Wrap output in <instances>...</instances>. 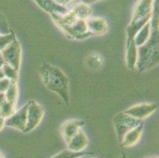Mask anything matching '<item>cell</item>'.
I'll return each instance as SVG.
<instances>
[{"instance_id": "obj_26", "label": "cell", "mask_w": 159, "mask_h": 158, "mask_svg": "<svg viewBox=\"0 0 159 158\" xmlns=\"http://www.w3.org/2000/svg\"><path fill=\"white\" fill-rule=\"evenodd\" d=\"M6 101V95L5 93H0V107L2 106L4 101Z\"/></svg>"}, {"instance_id": "obj_36", "label": "cell", "mask_w": 159, "mask_h": 158, "mask_svg": "<svg viewBox=\"0 0 159 158\" xmlns=\"http://www.w3.org/2000/svg\"><path fill=\"white\" fill-rule=\"evenodd\" d=\"M150 158H158V156H154V157H150Z\"/></svg>"}, {"instance_id": "obj_5", "label": "cell", "mask_w": 159, "mask_h": 158, "mask_svg": "<svg viewBox=\"0 0 159 158\" xmlns=\"http://www.w3.org/2000/svg\"><path fill=\"white\" fill-rule=\"evenodd\" d=\"M5 63L9 64L17 70H19L21 61V44L16 39L14 42L7 46L1 52Z\"/></svg>"}, {"instance_id": "obj_8", "label": "cell", "mask_w": 159, "mask_h": 158, "mask_svg": "<svg viewBox=\"0 0 159 158\" xmlns=\"http://www.w3.org/2000/svg\"><path fill=\"white\" fill-rule=\"evenodd\" d=\"M157 108V105L155 104H140L131 107L124 112L133 118L143 120L154 113Z\"/></svg>"}, {"instance_id": "obj_32", "label": "cell", "mask_w": 159, "mask_h": 158, "mask_svg": "<svg viewBox=\"0 0 159 158\" xmlns=\"http://www.w3.org/2000/svg\"><path fill=\"white\" fill-rule=\"evenodd\" d=\"M4 78H5V75H4L3 71H2V68H0V80Z\"/></svg>"}, {"instance_id": "obj_22", "label": "cell", "mask_w": 159, "mask_h": 158, "mask_svg": "<svg viewBox=\"0 0 159 158\" xmlns=\"http://www.w3.org/2000/svg\"><path fill=\"white\" fill-rule=\"evenodd\" d=\"M2 71H3L4 73V75H5V78H8L10 80H18V77H19L18 71H19V70H17L14 69V67L10 66L9 64H7V63H5V64L2 66Z\"/></svg>"}, {"instance_id": "obj_14", "label": "cell", "mask_w": 159, "mask_h": 158, "mask_svg": "<svg viewBox=\"0 0 159 158\" xmlns=\"http://www.w3.org/2000/svg\"><path fill=\"white\" fill-rule=\"evenodd\" d=\"M138 56V47L134 40L127 41L126 43V63L130 70L135 69Z\"/></svg>"}, {"instance_id": "obj_6", "label": "cell", "mask_w": 159, "mask_h": 158, "mask_svg": "<svg viewBox=\"0 0 159 158\" xmlns=\"http://www.w3.org/2000/svg\"><path fill=\"white\" fill-rule=\"evenodd\" d=\"M59 27L68 37L76 40H83L92 36V33L88 31L85 20L78 19L71 24L60 25Z\"/></svg>"}, {"instance_id": "obj_9", "label": "cell", "mask_w": 159, "mask_h": 158, "mask_svg": "<svg viewBox=\"0 0 159 158\" xmlns=\"http://www.w3.org/2000/svg\"><path fill=\"white\" fill-rule=\"evenodd\" d=\"M154 1V0H139L135 8L131 22L144 18H150L152 15Z\"/></svg>"}, {"instance_id": "obj_35", "label": "cell", "mask_w": 159, "mask_h": 158, "mask_svg": "<svg viewBox=\"0 0 159 158\" xmlns=\"http://www.w3.org/2000/svg\"><path fill=\"white\" fill-rule=\"evenodd\" d=\"M71 1H73V0H66V4L69 3V2H71Z\"/></svg>"}, {"instance_id": "obj_31", "label": "cell", "mask_w": 159, "mask_h": 158, "mask_svg": "<svg viewBox=\"0 0 159 158\" xmlns=\"http://www.w3.org/2000/svg\"><path fill=\"white\" fill-rule=\"evenodd\" d=\"M5 64V61H4L3 58H2V54H1V52H0V68H2V66Z\"/></svg>"}, {"instance_id": "obj_25", "label": "cell", "mask_w": 159, "mask_h": 158, "mask_svg": "<svg viewBox=\"0 0 159 158\" xmlns=\"http://www.w3.org/2000/svg\"><path fill=\"white\" fill-rule=\"evenodd\" d=\"M10 79L7 78H4L0 80V93H5L7 90L10 84H11Z\"/></svg>"}, {"instance_id": "obj_4", "label": "cell", "mask_w": 159, "mask_h": 158, "mask_svg": "<svg viewBox=\"0 0 159 158\" xmlns=\"http://www.w3.org/2000/svg\"><path fill=\"white\" fill-rule=\"evenodd\" d=\"M44 110L38 103L30 101L27 108V121L24 133H29L40 124L44 117Z\"/></svg>"}, {"instance_id": "obj_34", "label": "cell", "mask_w": 159, "mask_h": 158, "mask_svg": "<svg viewBox=\"0 0 159 158\" xmlns=\"http://www.w3.org/2000/svg\"><path fill=\"white\" fill-rule=\"evenodd\" d=\"M120 158H127V157H126V155H125V154H123L122 156H121V157H120Z\"/></svg>"}, {"instance_id": "obj_29", "label": "cell", "mask_w": 159, "mask_h": 158, "mask_svg": "<svg viewBox=\"0 0 159 158\" xmlns=\"http://www.w3.org/2000/svg\"><path fill=\"white\" fill-rule=\"evenodd\" d=\"M34 2H35L37 4H38L39 7H41L43 10H44V4H43L42 0H34Z\"/></svg>"}, {"instance_id": "obj_3", "label": "cell", "mask_w": 159, "mask_h": 158, "mask_svg": "<svg viewBox=\"0 0 159 158\" xmlns=\"http://www.w3.org/2000/svg\"><path fill=\"white\" fill-rule=\"evenodd\" d=\"M113 124L118 142L119 143H121L124 135L128 131L143 124V120L133 118V117L127 115L126 113L120 112L116 115L113 118Z\"/></svg>"}, {"instance_id": "obj_12", "label": "cell", "mask_w": 159, "mask_h": 158, "mask_svg": "<svg viewBox=\"0 0 159 158\" xmlns=\"http://www.w3.org/2000/svg\"><path fill=\"white\" fill-rule=\"evenodd\" d=\"M88 31L92 35H103L108 31V25L102 17H91L86 20Z\"/></svg>"}, {"instance_id": "obj_15", "label": "cell", "mask_w": 159, "mask_h": 158, "mask_svg": "<svg viewBox=\"0 0 159 158\" xmlns=\"http://www.w3.org/2000/svg\"><path fill=\"white\" fill-rule=\"evenodd\" d=\"M71 11L74 13L77 19L85 20V21L89 18L93 13L92 9L89 7V5L85 3H78L77 5L75 6Z\"/></svg>"}, {"instance_id": "obj_7", "label": "cell", "mask_w": 159, "mask_h": 158, "mask_svg": "<svg viewBox=\"0 0 159 158\" xmlns=\"http://www.w3.org/2000/svg\"><path fill=\"white\" fill-rule=\"evenodd\" d=\"M27 108L28 103L21 107L18 111H16L11 116L5 120V126L13 127L24 132L27 121Z\"/></svg>"}, {"instance_id": "obj_17", "label": "cell", "mask_w": 159, "mask_h": 158, "mask_svg": "<svg viewBox=\"0 0 159 158\" xmlns=\"http://www.w3.org/2000/svg\"><path fill=\"white\" fill-rule=\"evenodd\" d=\"M150 35V21L147 22L145 25L135 35L134 41H135V45L137 47H140L143 44L146 43L148 40Z\"/></svg>"}, {"instance_id": "obj_1", "label": "cell", "mask_w": 159, "mask_h": 158, "mask_svg": "<svg viewBox=\"0 0 159 158\" xmlns=\"http://www.w3.org/2000/svg\"><path fill=\"white\" fill-rule=\"evenodd\" d=\"M43 82L49 90L57 94L68 106L70 104L69 79L59 67L44 63L39 68Z\"/></svg>"}, {"instance_id": "obj_13", "label": "cell", "mask_w": 159, "mask_h": 158, "mask_svg": "<svg viewBox=\"0 0 159 158\" xmlns=\"http://www.w3.org/2000/svg\"><path fill=\"white\" fill-rule=\"evenodd\" d=\"M143 132V123L128 131L124 135L120 144L124 147H131L132 146H135L139 141Z\"/></svg>"}, {"instance_id": "obj_30", "label": "cell", "mask_w": 159, "mask_h": 158, "mask_svg": "<svg viewBox=\"0 0 159 158\" xmlns=\"http://www.w3.org/2000/svg\"><path fill=\"white\" fill-rule=\"evenodd\" d=\"M56 3L60 4V5H64V4H66V0H53Z\"/></svg>"}, {"instance_id": "obj_11", "label": "cell", "mask_w": 159, "mask_h": 158, "mask_svg": "<svg viewBox=\"0 0 159 158\" xmlns=\"http://www.w3.org/2000/svg\"><path fill=\"white\" fill-rule=\"evenodd\" d=\"M89 140L82 130H79L67 143L68 150L72 152H82L87 147Z\"/></svg>"}, {"instance_id": "obj_24", "label": "cell", "mask_w": 159, "mask_h": 158, "mask_svg": "<svg viewBox=\"0 0 159 158\" xmlns=\"http://www.w3.org/2000/svg\"><path fill=\"white\" fill-rule=\"evenodd\" d=\"M11 29L5 17L0 13V34H8Z\"/></svg>"}, {"instance_id": "obj_37", "label": "cell", "mask_w": 159, "mask_h": 158, "mask_svg": "<svg viewBox=\"0 0 159 158\" xmlns=\"http://www.w3.org/2000/svg\"><path fill=\"white\" fill-rule=\"evenodd\" d=\"M79 158H81V157H79Z\"/></svg>"}, {"instance_id": "obj_28", "label": "cell", "mask_w": 159, "mask_h": 158, "mask_svg": "<svg viewBox=\"0 0 159 158\" xmlns=\"http://www.w3.org/2000/svg\"><path fill=\"white\" fill-rule=\"evenodd\" d=\"M98 1H101V0H82V3H85L86 5H89V4L94 3V2H98Z\"/></svg>"}, {"instance_id": "obj_16", "label": "cell", "mask_w": 159, "mask_h": 158, "mask_svg": "<svg viewBox=\"0 0 159 158\" xmlns=\"http://www.w3.org/2000/svg\"><path fill=\"white\" fill-rule=\"evenodd\" d=\"M44 7V11L50 14H56L63 15L68 13L69 11L63 6L55 2L53 0H42Z\"/></svg>"}, {"instance_id": "obj_19", "label": "cell", "mask_w": 159, "mask_h": 158, "mask_svg": "<svg viewBox=\"0 0 159 158\" xmlns=\"http://www.w3.org/2000/svg\"><path fill=\"white\" fill-rule=\"evenodd\" d=\"M16 111V104L9 101H5L2 106L0 107V115L3 117L4 119H7L8 117L11 116Z\"/></svg>"}, {"instance_id": "obj_20", "label": "cell", "mask_w": 159, "mask_h": 158, "mask_svg": "<svg viewBox=\"0 0 159 158\" xmlns=\"http://www.w3.org/2000/svg\"><path fill=\"white\" fill-rule=\"evenodd\" d=\"M93 153H89V152H72L69 150H63L60 152V153L56 154L52 158H79L82 156H86V155H91Z\"/></svg>"}, {"instance_id": "obj_23", "label": "cell", "mask_w": 159, "mask_h": 158, "mask_svg": "<svg viewBox=\"0 0 159 158\" xmlns=\"http://www.w3.org/2000/svg\"><path fill=\"white\" fill-rule=\"evenodd\" d=\"M88 64L93 69H98L101 67L102 64V59L99 55H92L88 59Z\"/></svg>"}, {"instance_id": "obj_2", "label": "cell", "mask_w": 159, "mask_h": 158, "mask_svg": "<svg viewBox=\"0 0 159 158\" xmlns=\"http://www.w3.org/2000/svg\"><path fill=\"white\" fill-rule=\"evenodd\" d=\"M159 32L150 31V37L144 44L138 47L135 68L141 72L156 67L159 62Z\"/></svg>"}, {"instance_id": "obj_10", "label": "cell", "mask_w": 159, "mask_h": 158, "mask_svg": "<svg viewBox=\"0 0 159 158\" xmlns=\"http://www.w3.org/2000/svg\"><path fill=\"white\" fill-rule=\"evenodd\" d=\"M85 125V122L79 120H67L61 127V134L64 141L68 143L70 139L76 134L79 128Z\"/></svg>"}, {"instance_id": "obj_33", "label": "cell", "mask_w": 159, "mask_h": 158, "mask_svg": "<svg viewBox=\"0 0 159 158\" xmlns=\"http://www.w3.org/2000/svg\"><path fill=\"white\" fill-rule=\"evenodd\" d=\"M0 158H5V156H3V154L1 152H0Z\"/></svg>"}, {"instance_id": "obj_18", "label": "cell", "mask_w": 159, "mask_h": 158, "mask_svg": "<svg viewBox=\"0 0 159 158\" xmlns=\"http://www.w3.org/2000/svg\"><path fill=\"white\" fill-rule=\"evenodd\" d=\"M5 95L6 101L16 104L18 97V81H11V84H10L7 90L5 92Z\"/></svg>"}, {"instance_id": "obj_27", "label": "cell", "mask_w": 159, "mask_h": 158, "mask_svg": "<svg viewBox=\"0 0 159 158\" xmlns=\"http://www.w3.org/2000/svg\"><path fill=\"white\" fill-rule=\"evenodd\" d=\"M5 120L6 119H4L3 117H2L0 115V131H1V130L4 128V127H5Z\"/></svg>"}, {"instance_id": "obj_21", "label": "cell", "mask_w": 159, "mask_h": 158, "mask_svg": "<svg viewBox=\"0 0 159 158\" xmlns=\"http://www.w3.org/2000/svg\"><path fill=\"white\" fill-rule=\"evenodd\" d=\"M16 40V36L14 32L11 29L8 34H0V52L9 46L12 42Z\"/></svg>"}]
</instances>
